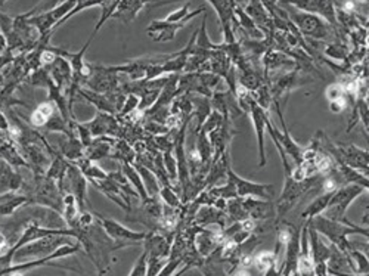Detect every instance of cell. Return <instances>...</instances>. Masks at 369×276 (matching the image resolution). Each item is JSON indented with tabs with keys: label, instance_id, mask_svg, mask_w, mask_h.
I'll return each mask as SVG.
<instances>
[{
	"label": "cell",
	"instance_id": "cell-6",
	"mask_svg": "<svg viewBox=\"0 0 369 276\" xmlns=\"http://www.w3.org/2000/svg\"><path fill=\"white\" fill-rule=\"evenodd\" d=\"M58 186L62 194H73L76 197L80 211H86V208L89 207L88 179H86L81 170L74 163L69 164L67 172H65L64 178L58 182Z\"/></svg>",
	"mask_w": 369,
	"mask_h": 276
},
{
	"label": "cell",
	"instance_id": "cell-8",
	"mask_svg": "<svg viewBox=\"0 0 369 276\" xmlns=\"http://www.w3.org/2000/svg\"><path fill=\"white\" fill-rule=\"evenodd\" d=\"M76 4H77L76 0H64L62 4L56 5L51 11H43L34 16L33 15L29 16L27 14L26 15L30 23L40 31V34L45 36L56 30V26L61 23L62 18L74 9Z\"/></svg>",
	"mask_w": 369,
	"mask_h": 276
},
{
	"label": "cell",
	"instance_id": "cell-21",
	"mask_svg": "<svg viewBox=\"0 0 369 276\" xmlns=\"http://www.w3.org/2000/svg\"><path fill=\"white\" fill-rule=\"evenodd\" d=\"M116 140L117 138L113 136L93 138L88 146H84V157L91 161H99L105 157H110Z\"/></svg>",
	"mask_w": 369,
	"mask_h": 276
},
{
	"label": "cell",
	"instance_id": "cell-30",
	"mask_svg": "<svg viewBox=\"0 0 369 276\" xmlns=\"http://www.w3.org/2000/svg\"><path fill=\"white\" fill-rule=\"evenodd\" d=\"M347 256L350 257L353 265V275H368L369 270V262L368 256L358 248H353V245L345 251Z\"/></svg>",
	"mask_w": 369,
	"mask_h": 276
},
{
	"label": "cell",
	"instance_id": "cell-35",
	"mask_svg": "<svg viewBox=\"0 0 369 276\" xmlns=\"http://www.w3.org/2000/svg\"><path fill=\"white\" fill-rule=\"evenodd\" d=\"M6 51H8V41L2 30H0V55H4Z\"/></svg>",
	"mask_w": 369,
	"mask_h": 276
},
{
	"label": "cell",
	"instance_id": "cell-32",
	"mask_svg": "<svg viewBox=\"0 0 369 276\" xmlns=\"http://www.w3.org/2000/svg\"><path fill=\"white\" fill-rule=\"evenodd\" d=\"M325 95H327V99L330 102L347 96V93L344 92V89H343V86H341L340 83H334V84H331V86H328L327 91H325Z\"/></svg>",
	"mask_w": 369,
	"mask_h": 276
},
{
	"label": "cell",
	"instance_id": "cell-7",
	"mask_svg": "<svg viewBox=\"0 0 369 276\" xmlns=\"http://www.w3.org/2000/svg\"><path fill=\"white\" fill-rule=\"evenodd\" d=\"M93 216L101 223V226L106 232V235L110 237L113 241L121 244L124 248L128 245L142 244V241L145 240L146 233H148V232H136V230L128 229L124 225H121L120 222L110 219V218H105V216L96 213V211H93Z\"/></svg>",
	"mask_w": 369,
	"mask_h": 276
},
{
	"label": "cell",
	"instance_id": "cell-28",
	"mask_svg": "<svg viewBox=\"0 0 369 276\" xmlns=\"http://www.w3.org/2000/svg\"><path fill=\"white\" fill-rule=\"evenodd\" d=\"M331 195H333V193H322L320 195H318V197L306 207V210L303 211L301 218L308 220V219H312V218H315V216H318V215H322L323 211H325V208H327L328 203H330Z\"/></svg>",
	"mask_w": 369,
	"mask_h": 276
},
{
	"label": "cell",
	"instance_id": "cell-31",
	"mask_svg": "<svg viewBox=\"0 0 369 276\" xmlns=\"http://www.w3.org/2000/svg\"><path fill=\"white\" fill-rule=\"evenodd\" d=\"M146 270H148V251L143 250L142 254L139 256V259H138V262L133 265L132 270L128 272V275L142 276V275H146Z\"/></svg>",
	"mask_w": 369,
	"mask_h": 276
},
{
	"label": "cell",
	"instance_id": "cell-2",
	"mask_svg": "<svg viewBox=\"0 0 369 276\" xmlns=\"http://www.w3.org/2000/svg\"><path fill=\"white\" fill-rule=\"evenodd\" d=\"M322 178H323L322 175L320 176L313 175V176H309V178L303 179V180H295V179H293V176L285 175L284 189H282L280 197L275 203V210H276L275 223L284 219L288 211L293 210L294 205L298 203V200L305 197L310 189L320 185Z\"/></svg>",
	"mask_w": 369,
	"mask_h": 276
},
{
	"label": "cell",
	"instance_id": "cell-1",
	"mask_svg": "<svg viewBox=\"0 0 369 276\" xmlns=\"http://www.w3.org/2000/svg\"><path fill=\"white\" fill-rule=\"evenodd\" d=\"M308 222L319 232V235H323L330 241V244H334L344 252L353 245L349 241L350 235L368 237V228L358 226L352 222H338L323 215H318L312 219H308Z\"/></svg>",
	"mask_w": 369,
	"mask_h": 276
},
{
	"label": "cell",
	"instance_id": "cell-20",
	"mask_svg": "<svg viewBox=\"0 0 369 276\" xmlns=\"http://www.w3.org/2000/svg\"><path fill=\"white\" fill-rule=\"evenodd\" d=\"M300 252V229L295 228L285 245V262L278 275H297V260Z\"/></svg>",
	"mask_w": 369,
	"mask_h": 276
},
{
	"label": "cell",
	"instance_id": "cell-19",
	"mask_svg": "<svg viewBox=\"0 0 369 276\" xmlns=\"http://www.w3.org/2000/svg\"><path fill=\"white\" fill-rule=\"evenodd\" d=\"M297 275H315L310 245H309L308 223L303 225L300 229V252L297 260Z\"/></svg>",
	"mask_w": 369,
	"mask_h": 276
},
{
	"label": "cell",
	"instance_id": "cell-17",
	"mask_svg": "<svg viewBox=\"0 0 369 276\" xmlns=\"http://www.w3.org/2000/svg\"><path fill=\"white\" fill-rule=\"evenodd\" d=\"M327 275H353V265L347 252L330 244V257L327 260Z\"/></svg>",
	"mask_w": 369,
	"mask_h": 276
},
{
	"label": "cell",
	"instance_id": "cell-29",
	"mask_svg": "<svg viewBox=\"0 0 369 276\" xmlns=\"http://www.w3.org/2000/svg\"><path fill=\"white\" fill-rule=\"evenodd\" d=\"M225 211L229 216L231 222H244L246 219H248V213H247V210L243 204V200L240 197L228 200Z\"/></svg>",
	"mask_w": 369,
	"mask_h": 276
},
{
	"label": "cell",
	"instance_id": "cell-4",
	"mask_svg": "<svg viewBox=\"0 0 369 276\" xmlns=\"http://www.w3.org/2000/svg\"><path fill=\"white\" fill-rule=\"evenodd\" d=\"M365 193H368V188L358 185V183H345V185L337 188L333 193L330 203L322 215L333 220L345 222V223L350 222L345 218L347 210H349V207L355 203V200H358Z\"/></svg>",
	"mask_w": 369,
	"mask_h": 276
},
{
	"label": "cell",
	"instance_id": "cell-12",
	"mask_svg": "<svg viewBox=\"0 0 369 276\" xmlns=\"http://www.w3.org/2000/svg\"><path fill=\"white\" fill-rule=\"evenodd\" d=\"M251 116V121L254 126V132L257 136V146H258V167H265L266 165V154H265V129H266V120H268V111L263 110L260 105L253 101L251 107H250V113Z\"/></svg>",
	"mask_w": 369,
	"mask_h": 276
},
{
	"label": "cell",
	"instance_id": "cell-23",
	"mask_svg": "<svg viewBox=\"0 0 369 276\" xmlns=\"http://www.w3.org/2000/svg\"><path fill=\"white\" fill-rule=\"evenodd\" d=\"M59 154L70 163H76L84 155V146L77 136L62 135V140L59 142Z\"/></svg>",
	"mask_w": 369,
	"mask_h": 276
},
{
	"label": "cell",
	"instance_id": "cell-14",
	"mask_svg": "<svg viewBox=\"0 0 369 276\" xmlns=\"http://www.w3.org/2000/svg\"><path fill=\"white\" fill-rule=\"evenodd\" d=\"M0 160L15 168L26 167L30 170V164L23 155V151L19 150V145L6 132H0Z\"/></svg>",
	"mask_w": 369,
	"mask_h": 276
},
{
	"label": "cell",
	"instance_id": "cell-5",
	"mask_svg": "<svg viewBox=\"0 0 369 276\" xmlns=\"http://www.w3.org/2000/svg\"><path fill=\"white\" fill-rule=\"evenodd\" d=\"M69 238L70 237H64V235H48V237L34 240V241L23 245L21 248H18L14 252V262L19 263V262H26L30 259L46 257L62 244L71 242Z\"/></svg>",
	"mask_w": 369,
	"mask_h": 276
},
{
	"label": "cell",
	"instance_id": "cell-16",
	"mask_svg": "<svg viewBox=\"0 0 369 276\" xmlns=\"http://www.w3.org/2000/svg\"><path fill=\"white\" fill-rule=\"evenodd\" d=\"M24 185V178L16 172L15 167L0 160V195L8 193H21Z\"/></svg>",
	"mask_w": 369,
	"mask_h": 276
},
{
	"label": "cell",
	"instance_id": "cell-10",
	"mask_svg": "<svg viewBox=\"0 0 369 276\" xmlns=\"http://www.w3.org/2000/svg\"><path fill=\"white\" fill-rule=\"evenodd\" d=\"M306 223H308L309 245H310V254L313 262V273L325 276L327 275V260L330 257V245H327L320 240L319 232L309 222Z\"/></svg>",
	"mask_w": 369,
	"mask_h": 276
},
{
	"label": "cell",
	"instance_id": "cell-24",
	"mask_svg": "<svg viewBox=\"0 0 369 276\" xmlns=\"http://www.w3.org/2000/svg\"><path fill=\"white\" fill-rule=\"evenodd\" d=\"M276 263H278V257L273 254V251H260L257 256H253V262H251V269H256L257 273L260 275H278V269H276Z\"/></svg>",
	"mask_w": 369,
	"mask_h": 276
},
{
	"label": "cell",
	"instance_id": "cell-3",
	"mask_svg": "<svg viewBox=\"0 0 369 276\" xmlns=\"http://www.w3.org/2000/svg\"><path fill=\"white\" fill-rule=\"evenodd\" d=\"M288 12H290L288 14L290 21L300 31L301 36L310 37V39L319 40V41H328L333 39L334 27L330 23H327L323 18H320L319 15L301 12L294 8H291Z\"/></svg>",
	"mask_w": 369,
	"mask_h": 276
},
{
	"label": "cell",
	"instance_id": "cell-25",
	"mask_svg": "<svg viewBox=\"0 0 369 276\" xmlns=\"http://www.w3.org/2000/svg\"><path fill=\"white\" fill-rule=\"evenodd\" d=\"M56 111V105L52 101H46L40 105H37L36 110L30 116V126L34 129H43L52 117V114Z\"/></svg>",
	"mask_w": 369,
	"mask_h": 276
},
{
	"label": "cell",
	"instance_id": "cell-18",
	"mask_svg": "<svg viewBox=\"0 0 369 276\" xmlns=\"http://www.w3.org/2000/svg\"><path fill=\"white\" fill-rule=\"evenodd\" d=\"M185 26H186L185 21L183 23H168L166 19H160V21H153L151 26L146 29V33L154 41H170L175 39L176 33Z\"/></svg>",
	"mask_w": 369,
	"mask_h": 276
},
{
	"label": "cell",
	"instance_id": "cell-11",
	"mask_svg": "<svg viewBox=\"0 0 369 276\" xmlns=\"http://www.w3.org/2000/svg\"><path fill=\"white\" fill-rule=\"evenodd\" d=\"M83 124L88 127L93 138H98V136L118 138L120 120L114 114H108V113L99 111L98 116L93 120L83 121Z\"/></svg>",
	"mask_w": 369,
	"mask_h": 276
},
{
	"label": "cell",
	"instance_id": "cell-9",
	"mask_svg": "<svg viewBox=\"0 0 369 276\" xmlns=\"http://www.w3.org/2000/svg\"><path fill=\"white\" fill-rule=\"evenodd\" d=\"M226 179L232 180V183L235 185V189H236V195L240 198L254 197V198H260V200H272L273 185L256 183L251 180H246L233 172L232 165H229L226 170Z\"/></svg>",
	"mask_w": 369,
	"mask_h": 276
},
{
	"label": "cell",
	"instance_id": "cell-34",
	"mask_svg": "<svg viewBox=\"0 0 369 276\" xmlns=\"http://www.w3.org/2000/svg\"><path fill=\"white\" fill-rule=\"evenodd\" d=\"M9 248H11V241H9L8 235H6V232L0 229V256H2V254H5Z\"/></svg>",
	"mask_w": 369,
	"mask_h": 276
},
{
	"label": "cell",
	"instance_id": "cell-33",
	"mask_svg": "<svg viewBox=\"0 0 369 276\" xmlns=\"http://www.w3.org/2000/svg\"><path fill=\"white\" fill-rule=\"evenodd\" d=\"M325 53H327L328 56H331L333 59H347V55H345V51H344V46L341 44H330L327 46V49H325Z\"/></svg>",
	"mask_w": 369,
	"mask_h": 276
},
{
	"label": "cell",
	"instance_id": "cell-13",
	"mask_svg": "<svg viewBox=\"0 0 369 276\" xmlns=\"http://www.w3.org/2000/svg\"><path fill=\"white\" fill-rule=\"evenodd\" d=\"M244 11L254 21V24L271 40L273 34V19L262 0H248V4L244 6Z\"/></svg>",
	"mask_w": 369,
	"mask_h": 276
},
{
	"label": "cell",
	"instance_id": "cell-15",
	"mask_svg": "<svg viewBox=\"0 0 369 276\" xmlns=\"http://www.w3.org/2000/svg\"><path fill=\"white\" fill-rule=\"evenodd\" d=\"M241 200L250 219L256 222H266V220L275 222L276 210H275V203H272V200H260L254 197H244Z\"/></svg>",
	"mask_w": 369,
	"mask_h": 276
},
{
	"label": "cell",
	"instance_id": "cell-37",
	"mask_svg": "<svg viewBox=\"0 0 369 276\" xmlns=\"http://www.w3.org/2000/svg\"><path fill=\"white\" fill-rule=\"evenodd\" d=\"M6 2H8V0H0V6H4Z\"/></svg>",
	"mask_w": 369,
	"mask_h": 276
},
{
	"label": "cell",
	"instance_id": "cell-36",
	"mask_svg": "<svg viewBox=\"0 0 369 276\" xmlns=\"http://www.w3.org/2000/svg\"><path fill=\"white\" fill-rule=\"evenodd\" d=\"M2 83H4V74L0 73V88H2Z\"/></svg>",
	"mask_w": 369,
	"mask_h": 276
},
{
	"label": "cell",
	"instance_id": "cell-26",
	"mask_svg": "<svg viewBox=\"0 0 369 276\" xmlns=\"http://www.w3.org/2000/svg\"><path fill=\"white\" fill-rule=\"evenodd\" d=\"M132 164L136 167V170L139 172L148 195L149 197H158V194H160V182H158V179H157V176H156V173L153 172V170L145 167L143 164H141L136 160Z\"/></svg>",
	"mask_w": 369,
	"mask_h": 276
},
{
	"label": "cell",
	"instance_id": "cell-22",
	"mask_svg": "<svg viewBox=\"0 0 369 276\" xmlns=\"http://www.w3.org/2000/svg\"><path fill=\"white\" fill-rule=\"evenodd\" d=\"M29 205V197L23 193H8L0 195V216H14L18 210Z\"/></svg>",
	"mask_w": 369,
	"mask_h": 276
},
{
	"label": "cell",
	"instance_id": "cell-27",
	"mask_svg": "<svg viewBox=\"0 0 369 276\" xmlns=\"http://www.w3.org/2000/svg\"><path fill=\"white\" fill-rule=\"evenodd\" d=\"M121 172L124 173V176L127 178V180L130 182V185L133 186V189L138 193L139 200L141 201H146L149 198L146 189L143 186L142 178L139 175V172L136 170V167L132 163H121Z\"/></svg>",
	"mask_w": 369,
	"mask_h": 276
}]
</instances>
